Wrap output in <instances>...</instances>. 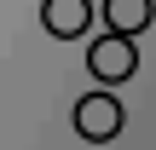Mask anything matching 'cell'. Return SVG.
Instances as JSON below:
<instances>
[{
  "label": "cell",
  "mask_w": 156,
  "mask_h": 150,
  "mask_svg": "<svg viewBox=\"0 0 156 150\" xmlns=\"http://www.w3.org/2000/svg\"><path fill=\"white\" fill-rule=\"evenodd\" d=\"M87 69H93V81H104V87H116V81H127L133 69H139V46H133V35H98L93 46H87Z\"/></svg>",
  "instance_id": "cell-1"
},
{
  "label": "cell",
  "mask_w": 156,
  "mask_h": 150,
  "mask_svg": "<svg viewBox=\"0 0 156 150\" xmlns=\"http://www.w3.org/2000/svg\"><path fill=\"white\" fill-rule=\"evenodd\" d=\"M93 17H98L93 0H41V23L52 40H81L93 29Z\"/></svg>",
  "instance_id": "cell-3"
},
{
  "label": "cell",
  "mask_w": 156,
  "mask_h": 150,
  "mask_svg": "<svg viewBox=\"0 0 156 150\" xmlns=\"http://www.w3.org/2000/svg\"><path fill=\"white\" fill-rule=\"evenodd\" d=\"M122 127H127V110H122L110 92H87V98L75 104V133H81L87 145H110V139H122Z\"/></svg>",
  "instance_id": "cell-2"
},
{
  "label": "cell",
  "mask_w": 156,
  "mask_h": 150,
  "mask_svg": "<svg viewBox=\"0 0 156 150\" xmlns=\"http://www.w3.org/2000/svg\"><path fill=\"white\" fill-rule=\"evenodd\" d=\"M151 17H156L151 0H104V23L116 35H139V29H151Z\"/></svg>",
  "instance_id": "cell-4"
}]
</instances>
